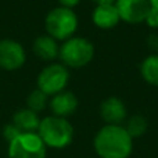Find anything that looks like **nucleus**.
I'll return each mask as SVG.
<instances>
[{"mask_svg": "<svg viewBox=\"0 0 158 158\" xmlns=\"http://www.w3.org/2000/svg\"><path fill=\"white\" fill-rule=\"evenodd\" d=\"M93 147L100 158H129L133 139L122 125H104L96 133Z\"/></svg>", "mask_w": 158, "mask_h": 158, "instance_id": "f257e3e1", "label": "nucleus"}, {"mask_svg": "<svg viewBox=\"0 0 158 158\" xmlns=\"http://www.w3.org/2000/svg\"><path fill=\"white\" fill-rule=\"evenodd\" d=\"M36 133L43 140L46 147L57 150L68 147L74 139V128L68 122V119L56 115H50L40 119Z\"/></svg>", "mask_w": 158, "mask_h": 158, "instance_id": "f03ea898", "label": "nucleus"}, {"mask_svg": "<svg viewBox=\"0 0 158 158\" xmlns=\"http://www.w3.org/2000/svg\"><path fill=\"white\" fill-rule=\"evenodd\" d=\"M58 57L67 68H83L94 57V46L87 39L72 36L60 46Z\"/></svg>", "mask_w": 158, "mask_h": 158, "instance_id": "7ed1b4c3", "label": "nucleus"}, {"mask_svg": "<svg viewBox=\"0 0 158 158\" xmlns=\"http://www.w3.org/2000/svg\"><path fill=\"white\" fill-rule=\"evenodd\" d=\"M44 28L47 35L56 40H67L72 38L78 29V17L72 8L56 7L47 13L44 18Z\"/></svg>", "mask_w": 158, "mask_h": 158, "instance_id": "20e7f679", "label": "nucleus"}, {"mask_svg": "<svg viewBox=\"0 0 158 158\" xmlns=\"http://www.w3.org/2000/svg\"><path fill=\"white\" fill-rule=\"evenodd\" d=\"M46 148L36 132L21 133L8 143V158H46Z\"/></svg>", "mask_w": 158, "mask_h": 158, "instance_id": "39448f33", "label": "nucleus"}, {"mask_svg": "<svg viewBox=\"0 0 158 158\" xmlns=\"http://www.w3.org/2000/svg\"><path fill=\"white\" fill-rule=\"evenodd\" d=\"M69 81V72L64 64L53 63L44 67L38 75V89L47 96H54L63 92Z\"/></svg>", "mask_w": 158, "mask_h": 158, "instance_id": "423d86ee", "label": "nucleus"}, {"mask_svg": "<svg viewBox=\"0 0 158 158\" xmlns=\"http://www.w3.org/2000/svg\"><path fill=\"white\" fill-rule=\"evenodd\" d=\"M27 61V54L21 43L13 39L0 40V68L4 71H17Z\"/></svg>", "mask_w": 158, "mask_h": 158, "instance_id": "0eeeda50", "label": "nucleus"}, {"mask_svg": "<svg viewBox=\"0 0 158 158\" xmlns=\"http://www.w3.org/2000/svg\"><path fill=\"white\" fill-rule=\"evenodd\" d=\"M115 7L121 21L133 25L144 22L151 6L148 0H115Z\"/></svg>", "mask_w": 158, "mask_h": 158, "instance_id": "6e6552de", "label": "nucleus"}, {"mask_svg": "<svg viewBox=\"0 0 158 158\" xmlns=\"http://www.w3.org/2000/svg\"><path fill=\"white\" fill-rule=\"evenodd\" d=\"M100 117L107 125H122L126 119V106L119 97H107L100 104Z\"/></svg>", "mask_w": 158, "mask_h": 158, "instance_id": "1a4fd4ad", "label": "nucleus"}, {"mask_svg": "<svg viewBox=\"0 0 158 158\" xmlns=\"http://www.w3.org/2000/svg\"><path fill=\"white\" fill-rule=\"evenodd\" d=\"M53 115L61 118H68L78 108V97L69 90H63L52 97L49 101Z\"/></svg>", "mask_w": 158, "mask_h": 158, "instance_id": "9d476101", "label": "nucleus"}, {"mask_svg": "<svg viewBox=\"0 0 158 158\" xmlns=\"http://www.w3.org/2000/svg\"><path fill=\"white\" fill-rule=\"evenodd\" d=\"M93 24L100 29H112L119 24L121 18L115 4H100L96 6L92 14Z\"/></svg>", "mask_w": 158, "mask_h": 158, "instance_id": "9b49d317", "label": "nucleus"}, {"mask_svg": "<svg viewBox=\"0 0 158 158\" xmlns=\"http://www.w3.org/2000/svg\"><path fill=\"white\" fill-rule=\"evenodd\" d=\"M33 53L43 61H53L58 57L60 46L50 35H40L33 40Z\"/></svg>", "mask_w": 158, "mask_h": 158, "instance_id": "f8f14e48", "label": "nucleus"}, {"mask_svg": "<svg viewBox=\"0 0 158 158\" xmlns=\"http://www.w3.org/2000/svg\"><path fill=\"white\" fill-rule=\"evenodd\" d=\"M13 123L22 132H38L40 118L38 117V112L32 111L29 108H21L13 115Z\"/></svg>", "mask_w": 158, "mask_h": 158, "instance_id": "ddd939ff", "label": "nucleus"}, {"mask_svg": "<svg viewBox=\"0 0 158 158\" xmlns=\"http://www.w3.org/2000/svg\"><path fill=\"white\" fill-rule=\"evenodd\" d=\"M140 75L148 85L158 86V54H150L142 61Z\"/></svg>", "mask_w": 158, "mask_h": 158, "instance_id": "4468645a", "label": "nucleus"}, {"mask_svg": "<svg viewBox=\"0 0 158 158\" xmlns=\"http://www.w3.org/2000/svg\"><path fill=\"white\" fill-rule=\"evenodd\" d=\"M123 128L126 129V132L129 133V136H131L132 139H139V137H142L143 135L147 132L148 122H147V119H146V117H143V115H140V114H136L126 119V123Z\"/></svg>", "mask_w": 158, "mask_h": 158, "instance_id": "2eb2a0df", "label": "nucleus"}, {"mask_svg": "<svg viewBox=\"0 0 158 158\" xmlns=\"http://www.w3.org/2000/svg\"><path fill=\"white\" fill-rule=\"evenodd\" d=\"M47 104H49V96L38 87L35 90H32L27 97V108L32 110L35 112L43 111Z\"/></svg>", "mask_w": 158, "mask_h": 158, "instance_id": "dca6fc26", "label": "nucleus"}, {"mask_svg": "<svg viewBox=\"0 0 158 158\" xmlns=\"http://www.w3.org/2000/svg\"><path fill=\"white\" fill-rule=\"evenodd\" d=\"M21 133H22V132L19 131V129L17 128V126L14 125L13 122L7 123V125L3 128V136H4V139L7 140L8 143H10L11 140H14L17 136H18V135H21Z\"/></svg>", "mask_w": 158, "mask_h": 158, "instance_id": "f3484780", "label": "nucleus"}, {"mask_svg": "<svg viewBox=\"0 0 158 158\" xmlns=\"http://www.w3.org/2000/svg\"><path fill=\"white\" fill-rule=\"evenodd\" d=\"M144 22L147 24V27L153 28V29H158V8L150 7L147 15H146Z\"/></svg>", "mask_w": 158, "mask_h": 158, "instance_id": "a211bd4d", "label": "nucleus"}, {"mask_svg": "<svg viewBox=\"0 0 158 158\" xmlns=\"http://www.w3.org/2000/svg\"><path fill=\"white\" fill-rule=\"evenodd\" d=\"M148 44H150V47L153 50H156V54H158V35L157 33H153V35L150 36V38H148Z\"/></svg>", "mask_w": 158, "mask_h": 158, "instance_id": "6ab92c4d", "label": "nucleus"}, {"mask_svg": "<svg viewBox=\"0 0 158 158\" xmlns=\"http://www.w3.org/2000/svg\"><path fill=\"white\" fill-rule=\"evenodd\" d=\"M81 0H58L61 7H67V8H74L75 6L79 4Z\"/></svg>", "mask_w": 158, "mask_h": 158, "instance_id": "aec40b11", "label": "nucleus"}, {"mask_svg": "<svg viewBox=\"0 0 158 158\" xmlns=\"http://www.w3.org/2000/svg\"><path fill=\"white\" fill-rule=\"evenodd\" d=\"M96 6L100 4H115V0H92Z\"/></svg>", "mask_w": 158, "mask_h": 158, "instance_id": "412c9836", "label": "nucleus"}, {"mask_svg": "<svg viewBox=\"0 0 158 158\" xmlns=\"http://www.w3.org/2000/svg\"><path fill=\"white\" fill-rule=\"evenodd\" d=\"M150 2V6L154 8H158V0H148Z\"/></svg>", "mask_w": 158, "mask_h": 158, "instance_id": "4be33fe9", "label": "nucleus"}]
</instances>
